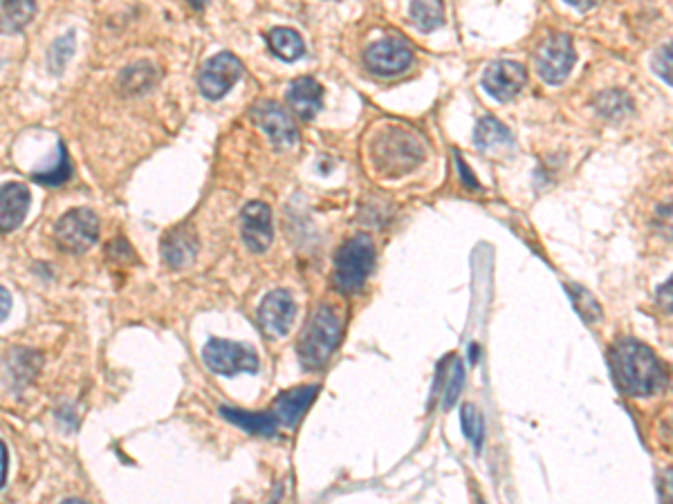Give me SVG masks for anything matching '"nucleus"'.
<instances>
[{
    "label": "nucleus",
    "instance_id": "2",
    "mask_svg": "<svg viewBox=\"0 0 673 504\" xmlns=\"http://www.w3.org/2000/svg\"><path fill=\"white\" fill-rule=\"evenodd\" d=\"M373 160L382 175L402 177L422 164L424 146L413 130L402 126H386L377 133L373 144Z\"/></svg>",
    "mask_w": 673,
    "mask_h": 504
},
{
    "label": "nucleus",
    "instance_id": "11",
    "mask_svg": "<svg viewBox=\"0 0 673 504\" xmlns=\"http://www.w3.org/2000/svg\"><path fill=\"white\" fill-rule=\"evenodd\" d=\"M366 68L380 77H395L404 72L413 61V50L400 39H384L371 45L364 54Z\"/></svg>",
    "mask_w": 673,
    "mask_h": 504
},
{
    "label": "nucleus",
    "instance_id": "30",
    "mask_svg": "<svg viewBox=\"0 0 673 504\" xmlns=\"http://www.w3.org/2000/svg\"><path fill=\"white\" fill-rule=\"evenodd\" d=\"M653 72H656L660 79H665L667 86H671V45L669 43L656 54V59H653Z\"/></svg>",
    "mask_w": 673,
    "mask_h": 504
},
{
    "label": "nucleus",
    "instance_id": "3",
    "mask_svg": "<svg viewBox=\"0 0 673 504\" xmlns=\"http://www.w3.org/2000/svg\"><path fill=\"white\" fill-rule=\"evenodd\" d=\"M341 339V321L333 307H319L299 341V359L308 370H317L337 350Z\"/></svg>",
    "mask_w": 673,
    "mask_h": 504
},
{
    "label": "nucleus",
    "instance_id": "27",
    "mask_svg": "<svg viewBox=\"0 0 673 504\" xmlns=\"http://www.w3.org/2000/svg\"><path fill=\"white\" fill-rule=\"evenodd\" d=\"M465 386V366L460 359L451 361V370L447 372V381H445V392H442V408L449 410L456 406V401L463 392Z\"/></svg>",
    "mask_w": 673,
    "mask_h": 504
},
{
    "label": "nucleus",
    "instance_id": "22",
    "mask_svg": "<svg viewBox=\"0 0 673 504\" xmlns=\"http://www.w3.org/2000/svg\"><path fill=\"white\" fill-rule=\"evenodd\" d=\"M510 142H512L510 130H507L496 117H483L478 121V126L474 130V144L481 148V151H490V148Z\"/></svg>",
    "mask_w": 673,
    "mask_h": 504
},
{
    "label": "nucleus",
    "instance_id": "19",
    "mask_svg": "<svg viewBox=\"0 0 673 504\" xmlns=\"http://www.w3.org/2000/svg\"><path fill=\"white\" fill-rule=\"evenodd\" d=\"M36 0H3L0 5V32L14 34L32 23Z\"/></svg>",
    "mask_w": 673,
    "mask_h": 504
},
{
    "label": "nucleus",
    "instance_id": "1",
    "mask_svg": "<svg viewBox=\"0 0 673 504\" xmlns=\"http://www.w3.org/2000/svg\"><path fill=\"white\" fill-rule=\"evenodd\" d=\"M615 384L629 397H651L665 386V368L649 345L635 339H620L611 350Z\"/></svg>",
    "mask_w": 673,
    "mask_h": 504
},
{
    "label": "nucleus",
    "instance_id": "32",
    "mask_svg": "<svg viewBox=\"0 0 673 504\" xmlns=\"http://www.w3.org/2000/svg\"><path fill=\"white\" fill-rule=\"evenodd\" d=\"M9 312H12V294L5 287H0V323H3Z\"/></svg>",
    "mask_w": 673,
    "mask_h": 504
},
{
    "label": "nucleus",
    "instance_id": "10",
    "mask_svg": "<svg viewBox=\"0 0 673 504\" xmlns=\"http://www.w3.org/2000/svg\"><path fill=\"white\" fill-rule=\"evenodd\" d=\"M252 119L263 133L270 137L274 148H292L297 144L299 133L292 117L276 101H263L252 110Z\"/></svg>",
    "mask_w": 673,
    "mask_h": 504
},
{
    "label": "nucleus",
    "instance_id": "6",
    "mask_svg": "<svg viewBox=\"0 0 673 504\" xmlns=\"http://www.w3.org/2000/svg\"><path fill=\"white\" fill-rule=\"evenodd\" d=\"M54 238L68 254H86L99 240V218L90 209H72L54 224Z\"/></svg>",
    "mask_w": 673,
    "mask_h": 504
},
{
    "label": "nucleus",
    "instance_id": "21",
    "mask_svg": "<svg viewBox=\"0 0 673 504\" xmlns=\"http://www.w3.org/2000/svg\"><path fill=\"white\" fill-rule=\"evenodd\" d=\"M411 21L420 32H433L445 23V7L442 0H413Z\"/></svg>",
    "mask_w": 673,
    "mask_h": 504
},
{
    "label": "nucleus",
    "instance_id": "14",
    "mask_svg": "<svg viewBox=\"0 0 673 504\" xmlns=\"http://www.w3.org/2000/svg\"><path fill=\"white\" fill-rule=\"evenodd\" d=\"M32 204V193L25 184L9 182L0 186V231L9 233L23 224Z\"/></svg>",
    "mask_w": 673,
    "mask_h": 504
},
{
    "label": "nucleus",
    "instance_id": "20",
    "mask_svg": "<svg viewBox=\"0 0 673 504\" xmlns=\"http://www.w3.org/2000/svg\"><path fill=\"white\" fill-rule=\"evenodd\" d=\"M267 43H270V50L279 56L281 61L294 63L299 61L303 54H306V43H303L301 36L288 30V27H274V30L267 34Z\"/></svg>",
    "mask_w": 673,
    "mask_h": 504
},
{
    "label": "nucleus",
    "instance_id": "9",
    "mask_svg": "<svg viewBox=\"0 0 673 504\" xmlns=\"http://www.w3.org/2000/svg\"><path fill=\"white\" fill-rule=\"evenodd\" d=\"M525 81H528V74H525V68L516 61H494L492 65H487L483 72V88L487 95L492 99L501 101H512L519 92L523 90Z\"/></svg>",
    "mask_w": 673,
    "mask_h": 504
},
{
    "label": "nucleus",
    "instance_id": "13",
    "mask_svg": "<svg viewBox=\"0 0 673 504\" xmlns=\"http://www.w3.org/2000/svg\"><path fill=\"white\" fill-rule=\"evenodd\" d=\"M294 316H297V305H294L288 289H274V292L263 298L261 307H258V323L272 336L288 334L294 323Z\"/></svg>",
    "mask_w": 673,
    "mask_h": 504
},
{
    "label": "nucleus",
    "instance_id": "8",
    "mask_svg": "<svg viewBox=\"0 0 673 504\" xmlns=\"http://www.w3.org/2000/svg\"><path fill=\"white\" fill-rule=\"evenodd\" d=\"M577 54L573 48V41L566 34L550 36V39L541 45L537 54V68L541 79L550 83V86H559L568 79L570 70L575 68Z\"/></svg>",
    "mask_w": 673,
    "mask_h": 504
},
{
    "label": "nucleus",
    "instance_id": "18",
    "mask_svg": "<svg viewBox=\"0 0 673 504\" xmlns=\"http://www.w3.org/2000/svg\"><path fill=\"white\" fill-rule=\"evenodd\" d=\"M220 415L250 435L272 437L276 435V428H279V417H276V413H267V410H261V413H247V410L241 408L223 406L220 408Z\"/></svg>",
    "mask_w": 673,
    "mask_h": 504
},
{
    "label": "nucleus",
    "instance_id": "23",
    "mask_svg": "<svg viewBox=\"0 0 673 504\" xmlns=\"http://www.w3.org/2000/svg\"><path fill=\"white\" fill-rule=\"evenodd\" d=\"M566 292L573 298V305L577 314L582 316L586 325H595L602 319V307H599L597 298L584 289L582 285H566Z\"/></svg>",
    "mask_w": 673,
    "mask_h": 504
},
{
    "label": "nucleus",
    "instance_id": "31",
    "mask_svg": "<svg viewBox=\"0 0 673 504\" xmlns=\"http://www.w3.org/2000/svg\"><path fill=\"white\" fill-rule=\"evenodd\" d=\"M456 164H458V171H460V175H463V182L469 186V189H474V191L481 189V184L476 182L474 173L469 171V168L465 166V162H463V160H460V155H458V153H456Z\"/></svg>",
    "mask_w": 673,
    "mask_h": 504
},
{
    "label": "nucleus",
    "instance_id": "34",
    "mask_svg": "<svg viewBox=\"0 0 673 504\" xmlns=\"http://www.w3.org/2000/svg\"><path fill=\"white\" fill-rule=\"evenodd\" d=\"M564 3L575 7L577 12H588V9H593L597 5V0H564Z\"/></svg>",
    "mask_w": 673,
    "mask_h": 504
},
{
    "label": "nucleus",
    "instance_id": "33",
    "mask_svg": "<svg viewBox=\"0 0 673 504\" xmlns=\"http://www.w3.org/2000/svg\"><path fill=\"white\" fill-rule=\"evenodd\" d=\"M7 466H9L7 446L3 442H0V489H3L5 482H7Z\"/></svg>",
    "mask_w": 673,
    "mask_h": 504
},
{
    "label": "nucleus",
    "instance_id": "12",
    "mask_svg": "<svg viewBox=\"0 0 673 504\" xmlns=\"http://www.w3.org/2000/svg\"><path fill=\"white\" fill-rule=\"evenodd\" d=\"M241 236L254 254H265L274 240L272 209L265 202H250L241 211Z\"/></svg>",
    "mask_w": 673,
    "mask_h": 504
},
{
    "label": "nucleus",
    "instance_id": "26",
    "mask_svg": "<svg viewBox=\"0 0 673 504\" xmlns=\"http://www.w3.org/2000/svg\"><path fill=\"white\" fill-rule=\"evenodd\" d=\"M72 177V162L68 157V148L66 144H59V162L57 166H52L50 171H39L32 175L34 182H39L43 186H61L66 184Z\"/></svg>",
    "mask_w": 673,
    "mask_h": 504
},
{
    "label": "nucleus",
    "instance_id": "4",
    "mask_svg": "<svg viewBox=\"0 0 673 504\" xmlns=\"http://www.w3.org/2000/svg\"><path fill=\"white\" fill-rule=\"evenodd\" d=\"M375 265V247L368 236L346 240L335 256V287L344 294H355L364 287Z\"/></svg>",
    "mask_w": 673,
    "mask_h": 504
},
{
    "label": "nucleus",
    "instance_id": "25",
    "mask_svg": "<svg viewBox=\"0 0 673 504\" xmlns=\"http://www.w3.org/2000/svg\"><path fill=\"white\" fill-rule=\"evenodd\" d=\"M155 81H158V72H155V68L149 63L133 65V68L124 70L122 79H119V83H122L128 92H146Z\"/></svg>",
    "mask_w": 673,
    "mask_h": 504
},
{
    "label": "nucleus",
    "instance_id": "16",
    "mask_svg": "<svg viewBox=\"0 0 673 504\" xmlns=\"http://www.w3.org/2000/svg\"><path fill=\"white\" fill-rule=\"evenodd\" d=\"M164 263L171 269L189 267L198 256V238L189 227H175L162 240Z\"/></svg>",
    "mask_w": 673,
    "mask_h": 504
},
{
    "label": "nucleus",
    "instance_id": "7",
    "mask_svg": "<svg viewBox=\"0 0 673 504\" xmlns=\"http://www.w3.org/2000/svg\"><path fill=\"white\" fill-rule=\"evenodd\" d=\"M243 63L241 59H236L234 54L229 52H220L216 56L202 65L200 77H198V86L200 92L211 101L223 99L229 90H232L238 81L243 77Z\"/></svg>",
    "mask_w": 673,
    "mask_h": 504
},
{
    "label": "nucleus",
    "instance_id": "28",
    "mask_svg": "<svg viewBox=\"0 0 673 504\" xmlns=\"http://www.w3.org/2000/svg\"><path fill=\"white\" fill-rule=\"evenodd\" d=\"M72 54H75V32L61 36V39L52 43L50 54H48V68L54 74H61L63 70H66V65L70 63Z\"/></svg>",
    "mask_w": 673,
    "mask_h": 504
},
{
    "label": "nucleus",
    "instance_id": "24",
    "mask_svg": "<svg viewBox=\"0 0 673 504\" xmlns=\"http://www.w3.org/2000/svg\"><path fill=\"white\" fill-rule=\"evenodd\" d=\"M460 422H463V433L469 442H472L474 451L481 453L483 451V442H485V419L474 404H465L463 413H460Z\"/></svg>",
    "mask_w": 673,
    "mask_h": 504
},
{
    "label": "nucleus",
    "instance_id": "5",
    "mask_svg": "<svg viewBox=\"0 0 673 504\" xmlns=\"http://www.w3.org/2000/svg\"><path fill=\"white\" fill-rule=\"evenodd\" d=\"M202 361H205V366L211 372H216L220 377H236L241 372L258 370V357L250 345L225 339H211L202 348Z\"/></svg>",
    "mask_w": 673,
    "mask_h": 504
},
{
    "label": "nucleus",
    "instance_id": "29",
    "mask_svg": "<svg viewBox=\"0 0 673 504\" xmlns=\"http://www.w3.org/2000/svg\"><path fill=\"white\" fill-rule=\"evenodd\" d=\"M597 110L606 117H617V115H626L631 112V99L624 95L620 90H611L604 92V95L597 97Z\"/></svg>",
    "mask_w": 673,
    "mask_h": 504
},
{
    "label": "nucleus",
    "instance_id": "35",
    "mask_svg": "<svg viewBox=\"0 0 673 504\" xmlns=\"http://www.w3.org/2000/svg\"><path fill=\"white\" fill-rule=\"evenodd\" d=\"M205 3H207V0H191V5L196 9H202V7H205Z\"/></svg>",
    "mask_w": 673,
    "mask_h": 504
},
{
    "label": "nucleus",
    "instance_id": "17",
    "mask_svg": "<svg viewBox=\"0 0 673 504\" xmlns=\"http://www.w3.org/2000/svg\"><path fill=\"white\" fill-rule=\"evenodd\" d=\"M317 392L319 386H299L279 395L274 406V413L279 417V422H283L288 428L297 426L301 422V417L306 415L312 401H315Z\"/></svg>",
    "mask_w": 673,
    "mask_h": 504
},
{
    "label": "nucleus",
    "instance_id": "15",
    "mask_svg": "<svg viewBox=\"0 0 673 504\" xmlns=\"http://www.w3.org/2000/svg\"><path fill=\"white\" fill-rule=\"evenodd\" d=\"M288 104L303 121H312L324 108V88L312 77L294 79L288 88Z\"/></svg>",
    "mask_w": 673,
    "mask_h": 504
}]
</instances>
